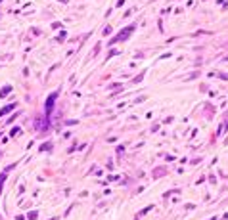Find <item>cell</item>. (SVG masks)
Listing matches in <instances>:
<instances>
[{
	"label": "cell",
	"mask_w": 228,
	"mask_h": 220,
	"mask_svg": "<svg viewBox=\"0 0 228 220\" xmlns=\"http://www.w3.org/2000/svg\"><path fill=\"white\" fill-rule=\"evenodd\" d=\"M132 29H134L132 25H131V27H127V29H125V31H121V33H119V37H115L111 42H117V40H121V38H127V37H129V33H131Z\"/></svg>",
	"instance_id": "6da1fadb"
},
{
	"label": "cell",
	"mask_w": 228,
	"mask_h": 220,
	"mask_svg": "<svg viewBox=\"0 0 228 220\" xmlns=\"http://www.w3.org/2000/svg\"><path fill=\"white\" fill-rule=\"evenodd\" d=\"M12 107H13V105H8V107H4L2 111H0V117H2V115H6V113H8V111H10Z\"/></svg>",
	"instance_id": "7a4b0ae2"
}]
</instances>
